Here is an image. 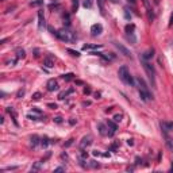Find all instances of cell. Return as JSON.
Listing matches in <instances>:
<instances>
[{
  "label": "cell",
  "instance_id": "1",
  "mask_svg": "<svg viewBox=\"0 0 173 173\" xmlns=\"http://www.w3.org/2000/svg\"><path fill=\"white\" fill-rule=\"evenodd\" d=\"M118 76H119V79L122 80L125 84H127V85H134L135 84V80L131 77V74H130L127 66H125V65L120 66L119 70H118Z\"/></svg>",
  "mask_w": 173,
  "mask_h": 173
},
{
  "label": "cell",
  "instance_id": "2",
  "mask_svg": "<svg viewBox=\"0 0 173 173\" xmlns=\"http://www.w3.org/2000/svg\"><path fill=\"white\" fill-rule=\"evenodd\" d=\"M56 35L58 37L61 41L64 42H73L74 39H76V37H74V34L72 33V31L66 30V28H62V30H58L56 33Z\"/></svg>",
  "mask_w": 173,
  "mask_h": 173
},
{
  "label": "cell",
  "instance_id": "3",
  "mask_svg": "<svg viewBox=\"0 0 173 173\" xmlns=\"http://www.w3.org/2000/svg\"><path fill=\"white\" fill-rule=\"evenodd\" d=\"M142 65H143V69H145L146 74H148L149 80H150L152 85L155 86V72H154V68H153V66L149 64L146 60H142Z\"/></svg>",
  "mask_w": 173,
  "mask_h": 173
},
{
  "label": "cell",
  "instance_id": "4",
  "mask_svg": "<svg viewBox=\"0 0 173 173\" xmlns=\"http://www.w3.org/2000/svg\"><path fill=\"white\" fill-rule=\"evenodd\" d=\"M114 46H115V47H116L118 49V50H119L120 51V53H122L123 54V56H125V57H131V53H130V51L127 50V49H126L125 47V46H123L122 45V43H118V42H114Z\"/></svg>",
  "mask_w": 173,
  "mask_h": 173
},
{
  "label": "cell",
  "instance_id": "5",
  "mask_svg": "<svg viewBox=\"0 0 173 173\" xmlns=\"http://www.w3.org/2000/svg\"><path fill=\"white\" fill-rule=\"evenodd\" d=\"M91 33H92V35H93V37L100 35V34L103 33V26L100 24V23H96V24H93V26L91 27Z\"/></svg>",
  "mask_w": 173,
  "mask_h": 173
},
{
  "label": "cell",
  "instance_id": "6",
  "mask_svg": "<svg viewBox=\"0 0 173 173\" xmlns=\"http://www.w3.org/2000/svg\"><path fill=\"white\" fill-rule=\"evenodd\" d=\"M91 143H92V137H91V135H86V137L83 138L81 142H80V148H81V149H85L86 146H89Z\"/></svg>",
  "mask_w": 173,
  "mask_h": 173
},
{
  "label": "cell",
  "instance_id": "7",
  "mask_svg": "<svg viewBox=\"0 0 173 173\" xmlns=\"http://www.w3.org/2000/svg\"><path fill=\"white\" fill-rule=\"evenodd\" d=\"M45 26L46 23H45V16H43V11H38V28L42 30Z\"/></svg>",
  "mask_w": 173,
  "mask_h": 173
},
{
  "label": "cell",
  "instance_id": "8",
  "mask_svg": "<svg viewBox=\"0 0 173 173\" xmlns=\"http://www.w3.org/2000/svg\"><path fill=\"white\" fill-rule=\"evenodd\" d=\"M58 89V84H57V81L56 80H49L47 81V91H50V92H53V91H57Z\"/></svg>",
  "mask_w": 173,
  "mask_h": 173
},
{
  "label": "cell",
  "instance_id": "9",
  "mask_svg": "<svg viewBox=\"0 0 173 173\" xmlns=\"http://www.w3.org/2000/svg\"><path fill=\"white\" fill-rule=\"evenodd\" d=\"M161 129L164 130V132L173 131V122H162L161 123Z\"/></svg>",
  "mask_w": 173,
  "mask_h": 173
},
{
  "label": "cell",
  "instance_id": "10",
  "mask_svg": "<svg viewBox=\"0 0 173 173\" xmlns=\"http://www.w3.org/2000/svg\"><path fill=\"white\" fill-rule=\"evenodd\" d=\"M43 65H45L46 68H53L54 66V60L51 58V57H46V58L43 60Z\"/></svg>",
  "mask_w": 173,
  "mask_h": 173
},
{
  "label": "cell",
  "instance_id": "11",
  "mask_svg": "<svg viewBox=\"0 0 173 173\" xmlns=\"http://www.w3.org/2000/svg\"><path fill=\"white\" fill-rule=\"evenodd\" d=\"M153 56H154V50H153V49H149L148 51L143 53L142 60H150V58H153Z\"/></svg>",
  "mask_w": 173,
  "mask_h": 173
},
{
  "label": "cell",
  "instance_id": "12",
  "mask_svg": "<svg viewBox=\"0 0 173 173\" xmlns=\"http://www.w3.org/2000/svg\"><path fill=\"white\" fill-rule=\"evenodd\" d=\"M7 112H8V114H10V115H12V119H14V123H15V125H16V126H18V122H16V114H15V111H14V109H12V108H11V107H8V108H7Z\"/></svg>",
  "mask_w": 173,
  "mask_h": 173
},
{
  "label": "cell",
  "instance_id": "13",
  "mask_svg": "<svg viewBox=\"0 0 173 173\" xmlns=\"http://www.w3.org/2000/svg\"><path fill=\"white\" fill-rule=\"evenodd\" d=\"M97 129H99V132L102 135H108V131H106V127H104V125H102V123H99L97 125Z\"/></svg>",
  "mask_w": 173,
  "mask_h": 173
},
{
  "label": "cell",
  "instance_id": "14",
  "mask_svg": "<svg viewBox=\"0 0 173 173\" xmlns=\"http://www.w3.org/2000/svg\"><path fill=\"white\" fill-rule=\"evenodd\" d=\"M97 4H99V10L100 14L104 16V0H97Z\"/></svg>",
  "mask_w": 173,
  "mask_h": 173
},
{
  "label": "cell",
  "instance_id": "15",
  "mask_svg": "<svg viewBox=\"0 0 173 173\" xmlns=\"http://www.w3.org/2000/svg\"><path fill=\"white\" fill-rule=\"evenodd\" d=\"M77 8H79V0H72V10H73V12H76Z\"/></svg>",
  "mask_w": 173,
  "mask_h": 173
},
{
  "label": "cell",
  "instance_id": "16",
  "mask_svg": "<svg viewBox=\"0 0 173 173\" xmlns=\"http://www.w3.org/2000/svg\"><path fill=\"white\" fill-rule=\"evenodd\" d=\"M41 165H42V162H35V165L31 166V172H38L41 169Z\"/></svg>",
  "mask_w": 173,
  "mask_h": 173
},
{
  "label": "cell",
  "instance_id": "17",
  "mask_svg": "<svg viewBox=\"0 0 173 173\" xmlns=\"http://www.w3.org/2000/svg\"><path fill=\"white\" fill-rule=\"evenodd\" d=\"M107 126H108V127H109V129H111V130H112V131H114V132H115V130H116V129H118V127H116V125H115V123H114V122H111V120H108Z\"/></svg>",
  "mask_w": 173,
  "mask_h": 173
},
{
  "label": "cell",
  "instance_id": "18",
  "mask_svg": "<svg viewBox=\"0 0 173 173\" xmlns=\"http://www.w3.org/2000/svg\"><path fill=\"white\" fill-rule=\"evenodd\" d=\"M66 51H68V53L70 54V56H73V57H79V56H80V53H79V51H76V50H72V49H68V50H66Z\"/></svg>",
  "mask_w": 173,
  "mask_h": 173
},
{
  "label": "cell",
  "instance_id": "19",
  "mask_svg": "<svg viewBox=\"0 0 173 173\" xmlns=\"http://www.w3.org/2000/svg\"><path fill=\"white\" fill-rule=\"evenodd\" d=\"M38 139H39V138L37 137V135H33V138H31V145L37 146V145H38Z\"/></svg>",
  "mask_w": 173,
  "mask_h": 173
},
{
  "label": "cell",
  "instance_id": "20",
  "mask_svg": "<svg viewBox=\"0 0 173 173\" xmlns=\"http://www.w3.org/2000/svg\"><path fill=\"white\" fill-rule=\"evenodd\" d=\"M73 76H74L73 73H66V74H64V76H62V77H64V79L66 80V81H69V80H72V79H73Z\"/></svg>",
  "mask_w": 173,
  "mask_h": 173
},
{
  "label": "cell",
  "instance_id": "21",
  "mask_svg": "<svg viewBox=\"0 0 173 173\" xmlns=\"http://www.w3.org/2000/svg\"><path fill=\"white\" fill-rule=\"evenodd\" d=\"M16 53H18V58H23L24 57V50H22V49H18Z\"/></svg>",
  "mask_w": 173,
  "mask_h": 173
},
{
  "label": "cell",
  "instance_id": "22",
  "mask_svg": "<svg viewBox=\"0 0 173 173\" xmlns=\"http://www.w3.org/2000/svg\"><path fill=\"white\" fill-rule=\"evenodd\" d=\"M70 92H73V89H69V91L68 92H62V93H60V97H58V99H64V97L66 96V95H68V93H70Z\"/></svg>",
  "mask_w": 173,
  "mask_h": 173
},
{
  "label": "cell",
  "instance_id": "23",
  "mask_svg": "<svg viewBox=\"0 0 173 173\" xmlns=\"http://www.w3.org/2000/svg\"><path fill=\"white\" fill-rule=\"evenodd\" d=\"M41 145L42 146H47L49 145V138H42V139H41Z\"/></svg>",
  "mask_w": 173,
  "mask_h": 173
},
{
  "label": "cell",
  "instance_id": "24",
  "mask_svg": "<svg viewBox=\"0 0 173 173\" xmlns=\"http://www.w3.org/2000/svg\"><path fill=\"white\" fill-rule=\"evenodd\" d=\"M84 7L85 8H91L92 7V2H91V0H85V2H84Z\"/></svg>",
  "mask_w": 173,
  "mask_h": 173
},
{
  "label": "cell",
  "instance_id": "25",
  "mask_svg": "<svg viewBox=\"0 0 173 173\" xmlns=\"http://www.w3.org/2000/svg\"><path fill=\"white\" fill-rule=\"evenodd\" d=\"M114 120H115V122H120V120H122V114H116V115H115Z\"/></svg>",
  "mask_w": 173,
  "mask_h": 173
},
{
  "label": "cell",
  "instance_id": "26",
  "mask_svg": "<svg viewBox=\"0 0 173 173\" xmlns=\"http://www.w3.org/2000/svg\"><path fill=\"white\" fill-rule=\"evenodd\" d=\"M64 23H65L66 26L70 24V21H69V15H65V16H64Z\"/></svg>",
  "mask_w": 173,
  "mask_h": 173
},
{
  "label": "cell",
  "instance_id": "27",
  "mask_svg": "<svg viewBox=\"0 0 173 173\" xmlns=\"http://www.w3.org/2000/svg\"><path fill=\"white\" fill-rule=\"evenodd\" d=\"M143 2V4H145V7L148 8V10H150V2H149V0H142Z\"/></svg>",
  "mask_w": 173,
  "mask_h": 173
},
{
  "label": "cell",
  "instance_id": "28",
  "mask_svg": "<svg viewBox=\"0 0 173 173\" xmlns=\"http://www.w3.org/2000/svg\"><path fill=\"white\" fill-rule=\"evenodd\" d=\"M42 0H37V2H33V3H31V4L30 5H41L42 4Z\"/></svg>",
  "mask_w": 173,
  "mask_h": 173
},
{
  "label": "cell",
  "instance_id": "29",
  "mask_svg": "<svg viewBox=\"0 0 173 173\" xmlns=\"http://www.w3.org/2000/svg\"><path fill=\"white\" fill-rule=\"evenodd\" d=\"M39 97H41V93H39V92H37V93L33 95V99H34V100H38Z\"/></svg>",
  "mask_w": 173,
  "mask_h": 173
},
{
  "label": "cell",
  "instance_id": "30",
  "mask_svg": "<svg viewBox=\"0 0 173 173\" xmlns=\"http://www.w3.org/2000/svg\"><path fill=\"white\" fill-rule=\"evenodd\" d=\"M134 30V24H131V26H127V27H126V31H127V33L130 34V31H132Z\"/></svg>",
  "mask_w": 173,
  "mask_h": 173
},
{
  "label": "cell",
  "instance_id": "31",
  "mask_svg": "<svg viewBox=\"0 0 173 173\" xmlns=\"http://www.w3.org/2000/svg\"><path fill=\"white\" fill-rule=\"evenodd\" d=\"M65 171V168H56L54 169V172H64Z\"/></svg>",
  "mask_w": 173,
  "mask_h": 173
},
{
  "label": "cell",
  "instance_id": "32",
  "mask_svg": "<svg viewBox=\"0 0 173 173\" xmlns=\"http://www.w3.org/2000/svg\"><path fill=\"white\" fill-rule=\"evenodd\" d=\"M49 107L53 108V109H56V108H57V106H56V104H49Z\"/></svg>",
  "mask_w": 173,
  "mask_h": 173
},
{
  "label": "cell",
  "instance_id": "33",
  "mask_svg": "<svg viewBox=\"0 0 173 173\" xmlns=\"http://www.w3.org/2000/svg\"><path fill=\"white\" fill-rule=\"evenodd\" d=\"M54 120H56L57 123H61V122H62V120H61V118H56V119H54Z\"/></svg>",
  "mask_w": 173,
  "mask_h": 173
},
{
  "label": "cell",
  "instance_id": "34",
  "mask_svg": "<svg viewBox=\"0 0 173 173\" xmlns=\"http://www.w3.org/2000/svg\"><path fill=\"white\" fill-rule=\"evenodd\" d=\"M129 3H131V4H135V3H137V0H127Z\"/></svg>",
  "mask_w": 173,
  "mask_h": 173
},
{
  "label": "cell",
  "instance_id": "35",
  "mask_svg": "<svg viewBox=\"0 0 173 173\" xmlns=\"http://www.w3.org/2000/svg\"><path fill=\"white\" fill-rule=\"evenodd\" d=\"M84 92H85V93H89V92H91V89H89V88H85Z\"/></svg>",
  "mask_w": 173,
  "mask_h": 173
},
{
  "label": "cell",
  "instance_id": "36",
  "mask_svg": "<svg viewBox=\"0 0 173 173\" xmlns=\"http://www.w3.org/2000/svg\"><path fill=\"white\" fill-rule=\"evenodd\" d=\"M127 143H129V145H132L134 142H132V139H129V141H127Z\"/></svg>",
  "mask_w": 173,
  "mask_h": 173
},
{
  "label": "cell",
  "instance_id": "37",
  "mask_svg": "<svg viewBox=\"0 0 173 173\" xmlns=\"http://www.w3.org/2000/svg\"><path fill=\"white\" fill-rule=\"evenodd\" d=\"M171 22H172V23H173V15H172V16H171Z\"/></svg>",
  "mask_w": 173,
  "mask_h": 173
},
{
  "label": "cell",
  "instance_id": "38",
  "mask_svg": "<svg viewBox=\"0 0 173 173\" xmlns=\"http://www.w3.org/2000/svg\"><path fill=\"white\" fill-rule=\"evenodd\" d=\"M158 2H160V0H154V3H155V4H157V3H158Z\"/></svg>",
  "mask_w": 173,
  "mask_h": 173
}]
</instances>
